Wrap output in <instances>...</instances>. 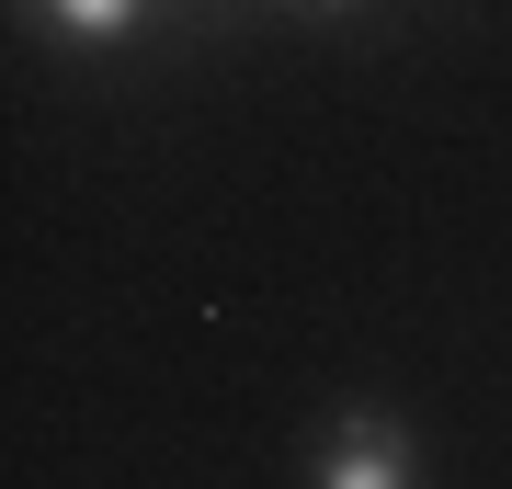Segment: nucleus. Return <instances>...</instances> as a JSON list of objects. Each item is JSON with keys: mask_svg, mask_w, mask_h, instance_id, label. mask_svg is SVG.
Masks as SVG:
<instances>
[{"mask_svg": "<svg viewBox=\"0 0 512 489\" xmlns=\"http://www.w3.org/2000/svg\"><path fill=\"white\" fill-rule=\"evenodd\" d=\"M308 489H421V444H410V421L376 410V399L330 410V433H319V455H308Z\"/></svg>", "mask_w": 512, "mask_h": 489, "instance_id": "nucleus-1", "label": "nucleus"}, {"mask_svg": "<svg viewBox=\"0 0 512 489\" xmlns=\"http://www.w3.org/2000/svg\"><path fill=\"white\" fill-rule=\"evenodd\" d=\"M35 12H46L57 46H126L148 23V0H35Z\"/></svg>", "mask_w": 512, "mask_h": 489, "instance_id": "nucleus-2", "label": "nucleus"}, {"mask_svg": "<svg viewBox=\"0 0 512 489\" xmlns=\"http://www.w3.org/2000/svg\"><path fill=\"white\" fill-rule=\"evenodd\" d=\"M296 12H353V0H296Z\"/></svg>", "mask_w": 512, "mask_h": 489, "instance_id": "nucleus-3", "label": "nucleus"}]
</instances>
